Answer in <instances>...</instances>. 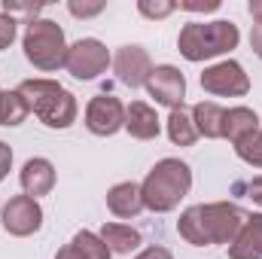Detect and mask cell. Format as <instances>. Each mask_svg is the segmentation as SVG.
Masks as SVG:
<instances>
[{"label": "cell", "mask_w": 262, "mask_h": 259, "mask_svg": "<svg viewBox=\"0 0 262 259\" xmlns=\"http://www.w3.org/2000/svg\"><path fill=\"white\" fill-rule=\"evenodd\" d=\"M247 223V210H241L232 201H210L192 204L180 213L177 232L192 247H213V244H232Z\"/></svg>", "instance_id": "6da1fadb"}, {"label": "cell", "mask_w": 262, "mask_h": 259, "mask_svg": "<svg viewBox=\"0 0 262 259\" xmlns=\"http://www.w3.org/2000/svg\"><path fill=\"white\" fill-rule=\"evenodd\" d=\"M192 189V171L180 159H162L152 165L146 180L140 183L143 207L152 213H168L174 210Z\"/></svg>", "instance_id": "7a4b0ae2"}, {"label": "cell", "mask_w": 262, "mask_h": 259, "mask_svg": "<svg viewBox=\"0 0 262 259\" xmlns=\"http://www.w3.org/2000/svg\"><path fill=\"white\" fill-rule=\"evenodd\" d=\"M241 31L235 21H189L183 25L180 37H177V49L186 61H207L216 55H226L238 46Z\"/></svg>", "instance_id": "3957f363"}, {"label": "cell", "mask_w": 262, "mask_h": 259, "mask_svg": "<svg viewBox=\"0 0 262 259\" xmlns=\"http://www.w3.org/2000/svg\"><path fill=\"white\" fill-rule=\"evenodd\" d=\"M18 95L28 101L31 113H37V119L49 128H70L76 122V98L55 79H25L18 85Z\"/></svg>", "instance_id": "277c9868"}, {"label": "cell", "mask_w": 262, "mask_h": 259, "mask_svg": "<svg viewBox=\"0 0 262 259\" xmlns=\"http://www.w3.org/2000/svg\"><path fill=\"white\" fill-rule=\"evenodd\" d=\"M21 46H25V58L37 67V70H46L49 73V70L64 67V61H67L64 31L52 18H34V21H28Z\"/></svg>", "instance_id": "5b68a950"}, {"label": "cell", "mask_w": 262, "mask_h": 259, "mask_svg": "<svg viewBox=\"0 0 262 259\" xmlns=\"http://www.w3.org/2000/svg\"><path fill=\"white\" fill-rule=\"evenodd\" d=\"M110 64H113L110 49H107L101 40H95V37H82V40H76L73 46H67L64 70L73 79H82V82H85V79H95V76H101Z\"/></svg>", "instance_id": "8992f818"}, {"label": "cell", "mask_w": 262, "mask_h": 259, "mask_svg": "<svg viewBox=\"0 0 262 259\" xmlns=\"http://www.w3.org/2000/svg\"><path fill=\"white\" fill-rule=\"evenodd\" d=\"M201 89L220 98H244L250 92V76L244 73V67L238 61H220V64L204 67Z\"/></svg>", "instance_id": "52a82bcc"}, {"label": "cell", "mask_w": 262, "mask_h": 259, "mask_svg": "<svg viewBox=\"0 0 262 259\" xmlns=\"http://www.w3.org/2000/svg\"><path fill=\"white\" fill-rule=\"evenodd\" d=\"M0 223L9 235L28 238L34 232H40V226H43V207L31 195H12L0 210Z\"/></svg>", "instance_id": "ba28073f"}, {"label": "cell", "mask_w": 262, "mask_h": 259, "mask_svg": "<svg viewBox=\"0 0 262 259\" xmlns=\"http://www.w3.org/2000/svg\"><path fill=\"white\" fill-rule=\"evenodd\" d=\"M85 128L98 137H110L125 128V104L113 95H95L85 107Z\"/></svg>", "instance_id": "9c48e42d"}, {"label": "cell", "mask_w": 262, "mask_h": 259, "mask_svg": "<svg viewBox=\"0 0 262 259\" xmlns=\"http://www.w3.org/2000/svg\"><path fill=\"white\" fill-rule=\"evenodd\" d=\"M146 92L149 98H156V104L177 110L183 107V98H186V76L174 64H156L146 79Z\"/></svg>", "instance_id": "30bf717a"}, {"label": "cell", "mask_w": 262, "mask_h": 259, "mask_svg": "<svg viewBox=\"0 0 262 259\" xmlns=\"http://www.w3.org/2000/svg\"><path fill=\"white\" fill-rule=\"evenodd\" d=\"M113 73L122 85L140 89L152 73V58L143 46H119V52L113 55Z\"/></svg>", "instance_id": "8fae6325"}, {"label": "cell", "mask_w": 262, "mask_h": 259, "mask_svg": "<svg viewBox=\"0 0 262 259\" xmlns=\"http://www.w3.org/2000/svg\"><path fill=\"white\" fill-rule=\"evenodd\" d=\"M18 180H21L25 195L40 198V195H49L55 189V168H52L49 159H28L21 174H18Z\"/></svg>", "instance_id": "7c38bea8"}, {"label": "cell", "mask_w": 262, "mask_h": 259, "mask_svg": "<svg viewBox=\"0 0 262 259\" xmlns=\"http://www.w3.org/2000/svg\"><path fill=\"white\" fill-rule=\"evenodd\" d=\"M229 259H262V213H247V223L229 244Z\"/></svg>", "instance_id": "4fadbf2b"}, {"label": "cell", "mask_w": 262, "mask_h": 259, "mask_svg": "<svg viewBox=\"0 0 262 259\" xmlns=\"http://www.w3.org/2000/svg\"><path fill=\"white\" fill-rule=\"evenodd\" d=\"M259 128H262L259 116H256L250 107H232V110H226V119H223V137H226L232 146H241L244 140H250Z\"/></svg>", "instance_id": "5bb4252c"}, {"label": "cell", "mask_w": 262, "mask_h": 259, "mask_svg": "<svg viewBox=\"0 0 262 259\" xmlns=\"http://www.w3.org/2000/svg\"><path fill=\"white\" fill-rule=\"evenodd\" d=\"M125 131L137 140H152V137H159L162 125H159L156 110L146 101H131L125 107Z\"/></svg>", "instance_id": "9a60e30c"}, {"label": "cell", "mask_w": 262, "mask_h": 259, "mask_svg": "<svg viewBox=\"0 0 262 259\" xmlns=\"http://www.w3.org/2000/svg\"><path fill=\"white\" fill-rule=\"evenodd\" d=\"M107 207L113 217L119 220H131L143 210V195H140V186L137 183H116L110 192H107Z\"/></svg>", "instance_id": "2e32d148"}, {"label": "cell", "mask_w": 262, "mask_h": 259, "mask_svg": "<svg viewBox=\"0 0 262 259\" xmlns=\"http://www.w3.org/2000/svg\"><path fill=\"white\" fill-rule=\"evenodd\" d=\"M101 238L110 247V253H122V256H128L131 250L140 247V232L134 226H125V223H104Z\"/></svg>", "instance_id": "e0dca14e"}, {"label": "cell", "mask_w": 262, "mask_h": 259, "mask_svg": "<svg viewBox=\"0 0 262 259\" xmlns=\"http://www.w3.org/2000/svg\"><path fill=\"white\" fill-rule=\"evenodd\" d=\"M223 119H226V110L220 104H213V101H198L195 107H192L195 131L204 134V137H210V140L223 137Z\"/></svg>", "instance_id": "ac0fdd59"}, {"label": "cell", "mask_w": 262, "mask_h": 259, "mask_svg": "<svg viewBox=\"0 0 262 259\" xmlns=\"http://www.w3.org/2000/svg\"><path fill=\"white\" fill-rule=\"evenodd\" d=\"M168 137H171V143H177V146H192L198 140L192 113H186L183 107L171 110V116H168Z\"/></svg>", "instance_id": "d6986e66"}, {"label": "cell", "mask_w": 262, "mask_h": 259, "mask_svg": "<svg viewBox=\"0 0 262 259\" xmlns=\"http://www.w3.org/2000/svg\"><path fill=\"white\" fill-rule=\"evenodd\" d=\"M28 113H31V107H28V101L18 95V89L15 92H9V89H0V125H21L25 119H28Z\"/></svg>", "instance_id": "ffe728a7"}, {"label": "cell", "mask_w": 262, "mask_h": 259, "mask_svg": "<svg viewBox=\"0 0 262 259\" xmlns=\"http://www.w3.org/2000/svg\"><path fill=\"white\" fill-rule=\"evenodd\" d=\"M79 253L85 259H110V247L104 244V238L101 235H95V232H89V229H82V232H76L73 235V241H70Z\"/></svg>", "instance_id": "44dd1931"}, {"label": "cell", "mask_w": 262, "mask_h": 259, "mask_svg": "<svg viewBox=\"0 0 262 259\" xmlns=\"http://www.w3.org/2000/svg\"><path fill=\"white\" fill-rule=\"evenodd\" d=\"M235 153H238L241 162H247V165H253V168H262V128L256 131L250 140H244L241 146H235Z\"/></svg>", "instance_id": "7402d4cb"}, {"label": "cell", "mask_w": 262, "mask_h": 259, "mask_svg": "<svg viewBox=\"0 0 262 259\" xmlns=\"http://www.w3.org/2000/svg\"><path fill=\"white\" fill-rule=\"evenodd\" d=\"M174 9H177L174 0H156V3H152V0H140V3H137V12L146 15V18H165V15H171Z\"/></svg>", "instance_id": "603a6c76"}, {"label": "cell", "mask_w": 262, "mask_h": 259, "mask_svg": "<svg viewBox=\"0 0 262 259\" xmlns=\"http://www.w3.org/2000/svg\"><path fill=\"white\" fill-rule=\"evenodd\" d=\"M67 9H70V15H76V18H92V15H101V12H104V0H95V3L70 0V3H67Z\"/></svg>", "instance_id": "cb8c5ba5"}, {"label": "cell", "mask_w": 262, "mask_h": 259, "mask_svg": "<svg viewBox=\"0 0 262 259\" xmlns=\"http://www.w3.org/2000/svg\"><path fill=\"white\" fill-rule=\"evenodd\" d=\"M15 31H18V21L6 12H0V49H9L12 40H15Z\"/></svg>", "instance_id": "d4e9b609"}, {"label": "cell", "mask_w": 262, "mask_h": 259, "mask_svg": "<svg viewBox=\"0 0 262 259\" xmlns=\"http://www.w3.org/2000/svg\"><path fill=\"white\" fill-rule=\"evenodd\" d=\"M177 6L186 12H213V9H220V0H180Z\"/></svg>", "instance_id": "484cf974"}, {"label": "cell", "mask_w": 262, "mask_h": 259, "mask_svg": "<svg viewBox=\"0 0 262 259\" xmlns=\"http://www.w3.org/2000/svg\"><path fill=\"white\" fill-rule=\"evenodd\" d=\"M235 192H247V198H253L262 207V177H253V180H247V183H238Z\"/></svg>", "instance_id": "4316f807"}, {"label": "cell", "mask_w": 262, "mask_h": 259, "mask_svg": "<svg viewBox=\"0 0 262 259\" xmlns=\"http://www.w3.org/2000/svg\"><path fill=\"white\" fill-rule=\"evenodd\" d=\"M3 12L6 15H31V21L37 18V12H40V6H28V3H12V0H3Z\"/></svg>", "instance_id": "83f0119b"}, {"label": "cell", "mask_w": 262, "mask_h": 259, "mask_svg": "<svg viewBox=\"0 0 262 259\" xmlns=\"http://www.w3.org/2000/svg\"><path fill=\"white\" fill-rule=\"evenodd\" d=\"M134 259H174V253H171L168 247H159V244H156V247H146V250H140Z\"/></svg>", "instance_id": "f1b7e54d"}, {"label": "cell", "mask_w": 262, "mask_h": 259, "mask_svg": "<svg viewBox=\"0 0 262 259\" xmlns=\"http://www.w3.org/2000/svg\"><path fill=\"white\" fill-rule=\"evenodd\" d=\"M9 168H12V149H9V146L0 140V180H6Z\"/></svg>", "instance_id": "f546056e"}, {"label": "cell", "mask_w": 262, "mask_h": 259, "mask_svg": "<svg viewBox=\"0 0 262 259\" xmlns=\"http://www.w3.org/2000/svg\"><path fill=\"white\" fill-rule=\"evenodd\" d=\"M250 46H253V52L262 58V25H253V31H250Z\"/></svg>", "instance_id": "4dcf8cb0"}, {"label": "cell", "mask_w": 262, "mask_h": 259, "mask_svg": "<svg viewBox=\"0 0 262 259\" xmlns=\"http://www.w3.org/2000/svg\"><path fill=\"white\" fill-rule=\"evenodd\" d=\"M55 259H85V256H82L73 244H67V247H61V250H58V256H55Z\"/></svg>", "instance_id": "1f68e13d"}, {"label": "cell", "mask_w": 262, "mask_h": 259, "mask_svg": "<svg viewBox=\"0 0 262 259\" xmlns=\"http://www.w3.org/2000/svg\"><path fill=\"white\" fill-rule=\"evenodd\" d=\"M247 12L253 15L256 25H262V0H250V3H247Z\"/></svg>", "instance_id": "d6a6232c"}, {"label": "cell", "mask_w": 262, "mask_h": 259, "mask_svg": "<svg viewBox=\"0 0 262 259\" xmlns=\"http://www.w3.org/2000/svg\"><path fill=\"white\" fill-rule=\"evenodd\" d=\"M0 210H3V207H0Z\"/></svg>", "instance_id": "836d02e7"}]
</instances>
